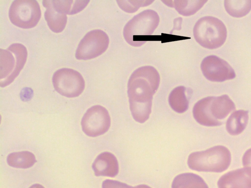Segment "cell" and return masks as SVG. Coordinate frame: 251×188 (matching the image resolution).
Masks as SVG:
<instances>
[{
    "label": "cell",
    "instance_id": "cell-1",
    "mask_svg": "<svg viewBox=\"0 0 251 188\" xmlns=\"http://www.w3.org/2000/svg\"><path fill=\"white\" fill-rule=\"evenodd\" d=\"M160 75L153 67L139 68L131 75L127 85L130 110L134 119L147 121L151 114L153 96L160 83Z\"/></svg>",
    "mask_w": 251,
    "mask_h": 188
},
{
    "label": "cell",
    "instance_id": "cell-2",
    "mask_svg": "<svg viewBox=\"0 0 251 188\" xmlns=\"http://www.w3.org/2000/svg\"><path fill=\"white\" fill-rule=\"evenodd\" d=\"M232 100L226 94L207 96L199 100L193 109V117L201 125L213 127L223 124L221 120L235 109Z\"/></svg>",
    "mask_w": 251,
    "mask_h": 188
},
{
    "label": "cell",
    "instance_id": "cell-3",
    "mask_svg": "<svg viewBox=\"0 0 251 188\" xmlns=\"http://www.w3.org/2000/svg\"><path fill=\"white\" fill-rule=\"evenodd\" d=\"M231 163V154L227 148L216 145L204 151L191 153L187 164L190 168L197 171L222 172Z\"/></svg>",
    "mask_w": 251,
    "mask_h": 188
},
{
    "label": "cell",
    "instance_id": "cell-4",
    "mask_svg": "<svg viewBox=\"0 0 251 188\" xmlns=\"http://www.w3.org/2000/svg\"><path fill=\"white\" fill-rule=\"evenodd\" d=\"M160 19L154 10L147 9L133 17L125 26L123 35L127 43L139 47L145 43L146 36L152 34L158 26Z\"/></svg>",
    "mask_w": 251,
    "mask_h": 188
},
{
    "label": "cell",
    "instance_id": "cell-5",
    "mask_svg": "<svg viewBox=\"0 0 251 188\" xmlns=\"http://www.w3.org/2000/svg\"><path fill=\"white\" fill-rule=\"evenodd\" d=\"M193 34L201 46L212 49L224 44L227 37V30L224 24L219 19L205 16L200 18L195 24Z\"/></svg>",
    "mask_w": 251,
    "mask_h": 188
},
{
    "label": "cell",
    "instance_id": "cell-6",
    "mask_svg": "<svg viewBox=\"0 0 251 188\" xmlns=\"http://www.w3.org/2000/svg\"><path fill=\"white\" fill-rule=\"evenodd\" d=\"M26 47L20 43L0 49V86L5 87L17 77L26 61Z\"/></svg>",
    "mask_w": 251,
    "mask_h": 188
},
{
    "label": "cell",
    "instance_id": "cell-7",
    "mask_svg": "<svg viewBox=\"0 0 251 188\" xmlns=\"http://www.w3.org/2000/svg\"><path fill=\"white\" fill-rule=\"evenodd\" d=\"M41 17L40 6L34 0H14L9 10V17L12 24L24 29L35 27Z\"/></svg>",
    "mask_w": 251,
    "mask_h": 188
},
{
    "label": "cell",
    "instance_id": "cell-8",
    "mask_svg": "<svg viewBox=\"0 0 251 188\" xmlns=\"http://www.w3.org/2000/svg\"><path fill=\"white\" fill-rule=\"evenodd\" d=\"M52 83L56 92L67 97L79 96L85 88V81L81 74L69 68L56 70L52 77Z\"/></svg>",
    "mask_w": 251,
    "mask_h": 188
},
{
    "label": "cell",
    "instance_id": "cell-9",
    "mask_svg": "<svg viewBox=\"0 0 251 188\" xmlns=\"http://www.w3.org/2000/svg\"><path fill=\"white\" fill-rule=\"evenodd\" d=\"M109 43V37L105 32L100 29L91 30L79 42L75 57L84 60L96 58L106 51Z\"/></svg>",
    "mask_w": 251,
    "mask_h": 188
},
{
    "label": "cell",
    "instance_id": "cell-10",
    "mask_svg": "<svg viewBox=\"0 0 251 188\" xmlns=\"http://www.w3.org/2000/svg\"><path fill=\"white\" fill-rule=\"evenodd\" d=\"M110 123L111 119L108 111L100 105H95L88 109L81 122L83 131L92 137L106 133Z\"/></svg>",
    "mask_w": 251,
    "mask_h": 188
},
{
    "label": "cell",
    "instance_id": "cell-11",
    "mask_svg": "<svg viewBox=\"0 0 251 188\" xmlns=\"http://www.w3.org/2000/svg\"><path fill=\"white\" fill-rule=\"evenodd\" d=\"M201 68L204 76L211 81L223 82L235 77V73L230 65L215 55L204 58Z\"/></svg>",
    "mask_w": 251,
    "mask_h": 188
},
{
    "label": "cell",
    "instance_id": "cell-12",
    "mask_svg": "<svg viewBox=\"0 0 251 188\" xmlns=\"http://www.w3.org/2000/svg\"><path fill=\"white\" fill-rule=\"evenodd\" d=\"M219 188H251V167L229 171L218 181Z\"/></svg>",
    "mask_w": 251,
    "mask_h": 188
},
{
    "label": "cell",
    "instance_id": "cell-13",
    "mask_svg": "<svg viewBox=\"0 0 251 188\" xmlns=\"http://www.w3.org/2000/svg\"><path fill=\"white\" fill-rule=\"evenodd\" d=\"M92 168L97 176L114 177L119 170L117 158L109 152H104L98 155L93 163Z\"/></svg>",
    "mask_w": 251,
    "mask_h": 188
},
{
    "label": "cell",
    "instance_id": "cell-14",
    "mask_svg": "<svg viewBox=\"0 0 251 188\" xmlns=\"http://www.w3.org/2000/svg\"><path fill=\"white\" fill-rule=\"evenodd\" d=\"M43 4L46 7L45 18L49 28L55 33H60L65 28L67 17L66 14L55 10L49 0H43Z\"/></svg>",
    "mask_w": 251,
    "mask_h": 188
},
{
    "label": "cell",
    "instance_id": "cell-15",
    "mask_svg": "<svg viewBox=\"0 0 251 188\" xmlns=\"http://www.w3.org/2000/svg\"><path fill=\"white\" fill-rule=\"evenodd\" d=\"M249 120V112L247 110L234 111L226 122V129L231 135L236 136L242 133L246 128Z\"/></svg>",
    "mask_w": 251,
    "mask_h": 188
},
{
    "label": "cell",
    "instance_id": "cell-16",
    "mask_svg": "<svg viewBox=\"0 0 251 188\" xmlns=\"http://www.w3.org/2000/svg\"><path fill=\"white\" fill-rule=\"evenodd\" d=\"M172 188H208L204 180L193 173H184L174 179Z\"/></svg>",
    "mask_w": 251,
    "mask_h": 188
},
{
    "label": "cell",
    "instance_id": "cell-17",
    "mask_svg": "<svg viewBox=\"0 0 251 188\" xmlns=\"http://www.w3.org/2000/svg\"><path fill=\"white\" fill-rule=\"evenodd\" d=\"M167 5L175 7L183 16H190L196 13L207 2L205 0H168L163 1Z\"/></svg>",
    "mask_w": 251,
    "mask_h": 188
},
{
    "label": "cell",
    "instance_id": "cell-18",
    "mask_svg": "<svg viewBox=\"0 0 251 188\" xmlns=\"http://www.w3.org/2000/svg\"><path fill=\"white\" fill-rule=\"evenodd\" d=\"M57 11L69 15L76 14L84 9L89 0H49Z\"/></svg>",
    "mask_w": 251,
    "mask_h": 188
},
{
    "label": "cell",
    "instance_id": "cell-19",
    "mask_svg": "<svg viewBox=\"0 0 251 188\" xmlns=\"http://www.w3.org/2000/svg\"><path fill=\"white\" fill-rule=\"evenodd\" d=\"M8 164L12 167L27 168L31 167L36 162L34 155L27 151L13 152L7 158Z\"/></svg>",
    "mask_w": 251,
    "mask_h": 188
},
{
    "label": "cell",
    "instance_id": "cell-20",
    "mask_svg": "<svg viewBox=\"0 0 251 188\" xmlns=\"http://www.w3.org/2000/svg\"><path fill=\"white\" fill-rule=\"evenodd\" d=\"M184 86L174 89L169 96V103L172 109L178 113H183L188 108L189 101L185 95Z\"/></svg>",
    "mask_w": 251,
    "mask_h": 188
},
{
    "label": "cell",
    "instance_id": "cell-21",
    "mask_svg": "<svg viewBox=\"0 0 251 188\" xmlns=\"http://www.w3.org/2000/svg\"><path fill=\"white\" fill-rule=\"evenodd\" d=\"M224 6L230 16L242 17L251 10V0H226L224 1Z\"/></svg>",
    "mask_w": 251,
    "mask_h": 188
},
{
    "label": "cell",
    "instance_id": "cell-22",
    "mask_svg": "<svg viewBox=\"0 0 251 188\" xmlns=\"http://www.w3.org/2000/svg\"><path fill=\"white\" fill-rule=\"evenodd\" d=\"M152 0H118L119 6L122 9L128 13H134L141 6L151 4Z\"/></svg>",
    "mask_w": 251,
    "mask_h": 188
},
{
    "label": "cell",
    "instance_id": "cell-23",
    "mask_svg": "<svg viewBox=\"0 0 251 188\" xmlns=\"http://www.w3.org/2000/svg\"><path fill=\"white\" fill-rule=\"evenodd\" d=\"M242 164L245 167H251V148L248 149L243 155Z\"/></svg>",
    "mask_w": 251,
    "mask_h": 188
},
{
    "label": "cell",
    "instance_id": "cell-24",
    "mask_svg": "<svg viewBox=\"0 0 251 188\" xmlns=\"http://www.w3.org/2000/svg\"><path fill=\"white\" fill-rule=\"evenodd\" d=\"M182 19L177 18L174 20V29L179 30L181 28Z\"/></svg>",
    "mask_w": 251,
    "mask_h": 188
},
{
    "label": "cell",
    "instance_id": "cell-25",
    "mask_svg": "<svg viewBox=\"0 0 251 188\" xmlns=\"http://www.w3.org/2000/svg\"><path fill=\"white\" fill-rule=\"evenodd\" d=\"M130 188H151L150 187H149V186H147L146 185L142 184V185H139L136 186L135 187L131 186Z\"/></svg>",
    "mask_w": 251,
    "mask_h": 188
},
{
    "label": "cell",
    "instance_id": "cell-26",
    "mask_svg": "<svg viewBox=\"0 0 251 188\" xmlns=\"http://www.w3.org/2000/svg\"><path fill=\"white\" fill-rule=\"evenodd\" d=\"M29 188H45L43 186L39 184H35L31 186H30Z\"/></svg>",
    "mask_w": 251,
    "mask_h": 188
}]
</instances>
